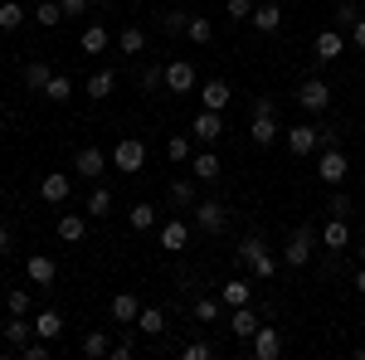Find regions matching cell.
<instances>
[{
	"mask_svg": "<svg viewBox=\"0 0 365 360\" xmlns=\"http://www.w3.org/2000/svg\"><path fill=\"white\" fill-rule=\"evenodd\" d=\"M234 258H239L244 268H253V277H258V282H268V277H278V258L268 253V244H263L258 234H249V239H244V244L234 249Z\"/></svg>",
	"mask_w": 365,
	"mask_h": 360,
	"instance_id": "6da1fadb",
	"label": "cell"
},
{
	"mask_svg": "<svg viewBox=\"0 0 365 360\" xmlns=\"http://www.w3.org/2000/svg\"><path fill=\"white\" fill-rule=\"evenodd\" d=\"M322 249V229H312V224H297L292 234H287V249H282V263L287 268H307L312 253Z\"/></svg>",
	"mask_w": 365,
	"mask_h": 360,
	"instance_id": "7a4b0ae2",
	"label": "cell"
},
{
	"mask_svg": "<svg viewBox=\"0 0 365 360\" xmlns=\"http://www.w3.org/2000/svg\"><path fill=\"white\" fill-rule=\"evenodd\" d=\"M113 156V170H122V175H137L141 166H146V141H137V137H122L108 151Z\"/></svg>",
	"mask_w": 365,
	"mask_h": 360,
	"instance_id": "3957f363",
	"label": "cell"
},
{
	"mask_svg": "<svg viewBox=\"0 0 365 360\" xmlns=\"http://www.w3.org/2000/svg\"><path fill=\"white\" fill-rule=\"evenodd\" d=\"M200 234H225L229 224V205L225 200H195V220H190Z\"/></svg>",
	"mask_w": 365,
	"mask_h": 360,
	"instance_id": "277c9868",
	"label": "cell"
},
{
	"mask_svg": "<svg viewBox=\"0 0 365 360\" xmlns=\"http://www.w3.org/2000/svg\"><path fill=\"white\" fill-rule=\"evenodd\" d=\"M108 166H113V156H108L103 146H78V151H73V175H83V180H103Z\"/></svg>",
	"mask_w": 365,
	"mask_h": 360,
	"instance_id": "5b68a950",
	"label": "cell"
},
{
	"mask_svg": "<svg viewBox=\"0 0 365 360\" xmlns=\"http://www.w3.org/2000/svg\"><path fill=\"white\" fill-rule=\"evenodd\" d=\"M346 175H351V161H346V151H341V146H327V151H322V161H317V180L336 190Z\"/></svg>",
	"mask_w": 365,
	"mask_h": 360,
	"instance_id": "8992f818",
	"label": "cell"
},
{
	"mask_svg": "<svg viewBox=\"0 0 365 360\" xmlns=\"http://www.w3.org/2000/svg\"><path fill=\"white\" fill-rule=\"evenodd\" d=\"M249 356H253V360H278V356H282V331H278V326H263V322H258V331L249 336Z\"/></svg>",
	"mask_w": 365,
	"mask_h": 360,
	"instance_id": "52a82bcc",
	"label": "cell"
},
{
	"mask_svg": "<svg viewBox=\"0 0 365 360\" xmlns=\"http://www.w3.org/2000/svg\"><path fill=\"white\" fill-rule=\"evenodd\" d=\"M278 137H282V127H278V112H268V108H253L249 141H253V146H273Z\"/></svg>",
	"mask_w": 365,
	"mask_h": 360,
	"instance_id": "ba28073f",
	"label": "cell"
},
{
	"mask_svg": "<svg viewBox=\"0 0 365 360\" xmlns=\"http://www.w3.org/2000/svg\"><path fill=\"white\" fill-rule=\"evenodd\" d=\"M297 108L302 112H327L331 108V88H327V78H302V88H297Z\"/></svg>",
	"mask_w": 365,
	"mask_h": 360,
	"instance_id": "9c48e42d",
	"label": "cell"
},
{
	"mask_svg": "<svg viewBox=\"0 0 365 360\" xmlns=\"http://www.w3.org/2000/svg\"><path fill=\"white\" fill-rule=\"evenodd\" d=\"M200 78H195V63L190 58H170L166 63V93L170 98H180V93H190Z\"/></svg>",
	"mask_w": 365,
	"mask_h": 360,
	"instance_id": "30bf717a",
	"label": "cell"
},
{
	"mask_svg": "<svg viewBox=\"0 0 365 360\" xmlns=\"http://www.w3.org/2000/svg\"><path fill=\"white\" fill-rule=\"evenodd\" d=\"M190 137H195L200 146H215V141L225 137V117H220V112H210V108H200L195 122H190Z\"/></svg>",
	"mask_w": 365,
	"mask_h": 360,
	"instance_id": "8fae6325",
	"label": "cell"
},
{
	"mask_svg": "<svg viewBox=\"0 0 365 360\" xmlns=\"http://www.w3.org/2000/svg\"><path fill=\"white\" fill-rule=\"evenodd\" d=\"M190 229H195V224H185V220L156 224V244H161L166 253H185V244H190Z\"/></svg>",
	"mask_w": 365,
	"mask_h": 360,
	"instance_id": "7c38bea8",
	"label": "cell"
},
{
	"mask_svg": "<svg viewBox=\"0 0 365 360\" xmlns=\"http://www.w3.org/2000/svg\"><path fill=\"white\" fill-rule=\"evenodd\" d=\"M341 54H346V34H341L336 25L322 29V34H317V44H312V58H317V63H336Z\"/></svg>",
	"mask_w": 365,
	"mask_h": 360,
	"instance_id": "4fadbf2b",
	"label": "cell"
},
{
	"mask_svg": "<svg viewBox=\"0 0 365 360\" xmlns=\"http://www.w3.org/2000/svg\"><path fill=\"white\" fill-rule=\"evenodd\" d=\"M108 317H113V326H137L141 297H137V292H117L113 302H108Z\"/></svg>",
	"mask_w": 365,
	"mask_h": 360,
	"instance_id": "5bb4252c",
	"label": "cell"
},
{
	"mask_svg": "<svg viewBox=\"0 0 365 360\" xmlns=\"http://www.w3.org/2000/svg\"><path fill=\"white\" fill-rule=\"evenodd\" d=\"M73 195V180H68V170H49L44 180H39V200L44 205H63Z\"/></svg>",
	"mask_w": 365,
	"mask_h": 360,
	"instance_id": "9a60e30c",
	"label": "cell"
},
{
	"mask_svg": "<svg viewBox=\"0 0 365 360\" xmlns=\"http://www.w3.org/2000/svg\"><path fill=\"white\" fill-rule=\"evenodd\" d=\"M282 137H287V151H292V156H312V151H317V127H312V122L282 127Z\"/></svg>",
	"mask_w": 365,
	"mask_h": 360,
	"instance_id": "2e32d148",
	"label": "cell"
},
{
	"mask_svg": "<svg viewBox=\"0 0 365 360\" xmlns=\"http://www.w3.org/2000/svg\"><path fill=\"white\" fill-rule=\"evenodd\" d=\"M229 98H234V88H229L225 78H205V83H200V108L225 112V108H229Z\"/></svg>",
	"mask_w": 365,
	"mask_h": 360,
	"instance_id": "e0dca14e",
	"label": "cell"
},
{
	"mask_svg": "<svg viewBox=\"0 0 365 360\" xmlns=\"http://www.w3.org/2000/svg\"><path fill=\"white\" fill-rule=\"evenodd\" d=\"M25 273H29L34 287H49V282L58 277V263L49 258V253H29V258H25Z\"/></svg>",
	"mask_w": 365,
	"mask_h": 360,
	"instance_id": "ac0fdd59",
	"label": "cell"
},
{
	"mask_svg": "<svg viewBox=\"0 0 365 360\" xmlns=\"http://www.w3.org/2000/svg\"><path fill=\"white\" fill-rule=\"evenodd\" d=\"M249 25L258 29V34H273V29L282 25V0H263V5H253Z\"/></svg>",
	"mask_w": 365,
	"mask_h": 360,
	"instance_id": "d6986e66",
	"label": "cell"
},
{
	"mask_svg": "<svg viewBox=\"0 0 365 360\" xmlns=\"http://www.w3.org/2000/svg\"><path fill=\"white\" fill-rule=\"evenodd\" d=\"M220 156H215V146H205V151H195V156H190V175H195V180H205V185H215V180H220Z\"/></svg>",
	"mask_w": 365,
	"mask_h": 360,
	"instance_id": "ffe728a7",
	"label": "cell"
},
{
	"mask_svg": "<svg viewBox=\"0 0 365 360\" xmlns=\"http://www.w3.org/2000/svg\"><path fill=\"white\" fill-rule=\"evenodd\" d=\"M0 336H5V346H10V351H20V346H29V341H34V322L10 312V322L0 326Z\"/></svg>",
	"mask_w": 365,
	"mask_h": 360,
	"instance_id": "44dd1931",
	"label": "cell"
},
{
	"mask_svg": "<svg viewBox=\"0 0 365 360\" xmlns=\"http://www.w3.org/2000/svg\"><path fill=\"white\" fill-rule=\"evenodd\" d=\"M346 244H351V224L336 220V215H327V224H322V249H327V253H341Z\"/></svg>",
	"mask_w": 365,
	"mask_h": 360,
	"instance_id": "7402d4cb",
	"label": "cell"
},
{
	"mask_svg": "<svg viewBox=\"0 0 365 360\" xmlns=\"http://www.w3.org/2000/svg\"><path fill=\"white\" fill-rule=\"evenodd\" d=\"M190 317H195L200 326H215V322L225 317V297H215V292H205V297H195V302H190Z\"/></svg>",
	"mask_w": 365,
	"mask_h": 360,
	"instance_id": "603a6c76",
	"label": "cell"
},
{
	"mask_svg": "<svg viewBox=\"0 0 365 360\" xmlns=\"http://www.w3.org/2000/svg\"><path fill=\"white\" fill-rule=\"evenodd\" d=\"M229 331L249 346V336L258 331V312H253V307H229Z\"/></svg>",
	"mask_w": 365,
	"mask_h": 360,
	"instance_id": "cb8c5ba5",
	"label": "cell"
},
{
	"mask_svg": "<svg viewBox=\"0 0 365 360\" xmlns=\"http://www.w3.org/2000/svg\"><path fill=\"white\" fill-rule=\"evenodd\" d=\"M78 351H83L88 360H108V356H113V336L103 331V326H93V331L78 341Z\"/></svg>",
	"mask_w": 365,
	"mask_h": 360,
	"instance_id": "d4e9b609",
	"label": "cell"
},
{
	"mask_svg": "<svg viewBox=\"0 0 365 360\" xmlns=\"http://www.w3.org/2000/svg\"><path fill=\"white\" fill-rule=\"evenodd\" d=\"M195 180H170L166 185V205L170 210H195Z\"/></svg>",
	"mask_w": 365,
	"mask_h": 360,
	"instance_id": "484cf974",
	"label": "cell"
},
{
	"mask_svg": "<svg viewBox=\"0 0 365 360\" xmlns=\"http://www.w3.org/2000/svg\"><path fill=\"white\" fill-rule=\"evenodd\" d=\"M113 88H117V73L113 68H98V73H88V98H93V103H103V98H113Z\"/></svg>",
	"mask_w": 365,
	"mask_h": 360,
	"instance_id": "4316f807",
	"label": "cell"
},
{
	"mask_svg": "<svg viewBox=\"0 0 365 360\" xmlns=\"http://www.w3.org/2000/svg\"><path fill=\"white\" fill-rule=\"evenodd\" d=\"M220 297H225V307H249V302H253L249 277H229L225 287H220Z\"/></svg>",
	"mask_w": 365,
	"mask_h": 360,
	"instance_id": "83f0119b",
	"label": "cell"
},
{
	"mask_svg": "<svg viewBox=\"0 0 365 360\" xmlns=\"http://www.w3.org/2000/svg\"><path fill=\"white\" fill-rule=\"evenodd\" d=\"M29 20V10L20 0H0V34H15V29Z\"/></svg>",
	"mask_w": 365,
	"mask_h": 360,
	"instance_id": "f1b7e54d",
	"label": "cell"
},
{
	"mask_svg": "<svg viewBox=\"0 0 365 360\" xmlns=\"http://www.w3.org/2000/svg\"><path fill=\"white\" fill-rule=\"evenodd\" d=\"M58 331H63V317H58L54 307L49 312H34V336L39 341H58Z\"/></svg>",
	"mask_w": 365,
	"mask_h": 360,
	"instance_id": "f546056e",
	"label": "cell"
},
{
	"mask_svg": "<svg viewBox=\"0 0 365 360\" xmlns=\"http://www.w3.org/2000/svg\"><path fill=\"white\" fill-rule=\"evenodd\" d=\"M83 210L93 215V220H103V215H113V190L93 180V190H88V205H83Z\"/></svg>",
	"mask_w": 365,
	"mask_h": 360,
	"instance_id": "4dcf8cb0",
	"label": "cell"
},
{
	"mask_svg": "<svg viewBox=\"0 0 365 360\" xmlns=\"http://www.w3.org/2000/svg\"><path fill=\"white\" fill-rule=\"evenodd\" d=\"M137 88L146 93V98H156V93L166 88V63H146V68H141V78H137Z\"/></svg>",
	"mask_w": 365,
	"mask_h": 360,
	"instance_id": "1f68e13d",
	"label": "cell"
},
{
	"mask_svg": "<svg viewBox=\"0 0 365 360\" xmlns=\"http://www.w3.org/2000/svg\"><path fill=\"white\" fill-rule=\"evenodd\" d=\"M108 44H113V34H108L103 25H88L83 34H78V49H83V54H103Z\"/></svg>",
	"mask_w": 365,
	"mask_h": 360,
	"instance_id": "d6a6232c",
	"label": "cell"
},
{
	"mask_svg": "<svg viewBox=\"0 0 365 360\" xmlns=\"http://www.w3.org/2000/svg\"><path fill=\"white\" fill-rule=\"evenodd\" d=\"M137 331L141 336H166V312H161V307H141Z\"/></svg>",
	"mask_w": 365,
	"mask_h": 360,
	"instance_id": "836d02e7",
	"label": "cell"
},
{
	"mask_svg": "<svg viewBox=\"0 0 365 360\" xmlns=\"http://www.w3.org/2000/svg\"><path fill=\"white\" fill-rule=\"evenodd\" d=\"M49 78H54V68H49L44 58H29V63H25V88H29V93H44Z\"/></svg>",
	"mask_w": 365,
	"mask_h": 360,
	"instance_id": "e575fe53",
	"label": "cell"
},
{
	"mask_svg": "<svg viewBox=\"0 0 365 360\" xmlns=\"http://www.w3.org/2000/svg\"><path fill=\"white\" fill-rule=\"evenodd\" d=\"M83 234H88L83 215H58V239H63V244H83Z\"/></svg>",
	"mask_w": 365,
	"mask_h": 360,
	"instance_id": "d590c367",
	"label": "cell"
},
{
	"mask_svg": "<svg viewBox=\"0 0 365 360\" xmlns=\"http://www.w3.org/2000/svg\"><path fill=\"white\" fill-rule=\"evenodd\" d=\"M29 20H34V25H44V29H54L58 20H63V5H58V0H39V5L29 10Z\"/></svg>",
	"mask_w": 365,
	"mask_h": 360,
	"instance_id": "8d00e7d4",
	"label": "cell"
},
{
	"mask_svg": "<svg viewBox=\"0 0 365 360\" xmlns=\"http://www.w3.org/2000/svg\"><path fill=\"white\" fill-rule=\"evenodd\" d=\"M141 49H146V29L141 25H127L117 34V54H141Z\"/></svg>",
	"mask_w": 365,
	"mask_h": 360,
	"instance_id": "74e56055",
	"label": "cell"
},
{
	"mask_svg": "<svg viewBox=\"0 0 365 360\" xmlns=\"http://www.w3.org/2000/svg\"><path fill=\"white\" fill-rule=\"evenodd\" d=\"M185 34H190V44H215V25H210V15H190Z\"/></svg>",
	"mask_w": 365,
	"mask_h": 360,
	"instance_id": "f35d334b",
	"label": "cell"
},
{
	"mask_svg": "<svg viewBox=\"0 0 365 360\" xmlns=\"http://www.w3.org/2000/svg\"><path fill=\"white\" fill-rule=\"evenodd\" d=\"M44 98H49V103H68V98H73V78H68V73H54V78L44 83Z\"/></svg>",
	"mask_w": 365,
	"mask_h": 360,
	"instance_id": "ab89813d",
	"label": "cell"
},
{
	"mask_svg": "<svg viewBox=\"0 0 365 360\" xmlns=\"http://www.w3.org/2000/svg\"><path fill=\"white\" fill-rule=\"evenodd\" d=\"M156 205H132V229H137V234H151V229H156Z\"/></svg>",
	"mask_w": 365,
	"mask_h": 360,
	"instance_id": "60d3db41",
	"label": "cell"
},
{
	"mask_svg": "<svg viewBox=\"0 0 365 360\" xmlns=\"http://www.w3.org/2000/svg\"><path fill=\"white\" fill-rule=\"evenodd\" d=\"M132 356H137V326H122V341H113L108 360H132Z\"/></svg>",
	"mask_w": 365,
	"mask_h": 360,
	"instance_id": "b9f144b4",
	"label": "cell"
},
{
	"mask_svg": "<svg viewBox=\"0 0 365 360\" xmlns=\"http://www.w3.org/2000/svg\"><path fill=\"white\" fill-rule=\"evenodd\" d=\"M190 156H195V151H190V141H185V137H170L166 141V161H170V166H190Z\"/></svg>",
	"mask_w": 365,
	"mask_h": 360,
	"instance_id": "7bdbcfd3",
	"label": "cell"
},
{
	"mask_svg": "<svg viewBox=\"0 0 365 360\" xmlns=\"http://www.w3.org/2000/svg\"><path fill=\"white\" fill-rule=\"evenodd\" d=\"M356 20H361V10H356V0H341L336 10H331V25H336L341 34H346V29L356 25Z\"/></svg>",
	"mask_w": 365,
	"mask_h": 360,
	"instance_id": "ee69618b",
	"label": "cell"
},
{
	"mask_svg": "<svg viewBox=\"0 0 365 360\" xmlns=\"http://www.w3.org/2000/svg\"><path fill=\"white\" fill-rule=\"evenodd\" d=\"M156 25L166 29V34H185V25H190V10H166V15H156Z\"/></svg>",
	"mask_w": 365,
	"mask_h": 360,
	"instance_id": "f6af8a7d",
	"label": "cell"
},
{
	"mask_svg": "<svg viewBox=\"0 0 365 360\" xmlns=\"http://www.w3.org/2000/svg\"><path fill=\"white\" fill-rule=\"evenodd\" d=\"M29 292L25 287H10V292H5V312H15V317H29Z\"/></svg>",
	"mask_w": 365,
	"mask_h": 360,
	"instance_id": "bcb514c9",
	"label": "cell"
},
{
	"mask_svg": "<svg viewBox=\"0 0 365 360\" xmlns=\"http://www.w3.org/2000/svg\"><path fill=\"white\" fill-rule=\"evenodd\" d=\"M351 210H356V205H351V195H331V200H327V215H336V220H351Z\"/></svg>",
	"mask_w": 365,
	"mask_h": 360,
	"instance_id": "7dc6e473",
	"label": "cell"
},
{
	"mask_svg": "<svg viewBox=\"0 0 365 360\" xmlns=\"http://www.w3.org/2000/svg\"><path fill=\"white\" fill-rule=\"evenodd\" d=\"M180 356H185V360H210V356H215V346H210V341H185Z\"/></svg>",
	"mask_w": 365,
	"mask_h": 360,
	"instance_id": "c3c4849f",
	"label": "cell"
},
{
	"mask_svg": "<svg viewBox=\"0 0 365 360\" xmlns=\"http://www.w3.org/2000/svg\"><path fill=\"white\" fill-rule=\"evenodd\" d=\"M225 15H229V20H249L253 0H225Z\"/></svg>",
	"mask_w": 365,
	"mask_h": 360,
	"instance_id": "681fc988",
	"label": "cell"
},
{
	"mask_svg": "<svg viewBox=\"0 0 365 360\" xmlns=\"http://www.w3.org/2000/svg\"><path fill=\"white\" fill-rule=\"evenodd\" d=\"M49 346H54V341H39V336H34L29 346H20V356H25V360H44V356H49Z\"/></svg>",
	"mask_w": 365,
	"mask_h": 360,
	"instance_id": "f907efd6",
	"label": "cell"
},
{
	"mask_svg": "<svg viewBox=\"0 0 365 360\" xmlns=\"http://www.w3.org/2000/svg\"><path fill=\"white\" fill-rule=\"evenodd\" d=\"M327 146H341V132H331V127H317V151H327Z\"/></svg>",
	"mask_w": 365,
	"mask_h": 360,
	"instance_id": "816d5d0a",
	"label": "cell"
},
{
	"mask_svg": "<svg viewBox=\"0 0 365 360\" xmlns=\"http://www.w3.org/2000/svg\"><path fill=\"white\" fill-rule=\"evenodd\" d=\"M63 5V15H88L93 10V0H58Z\"/></svg>",
	"mask_w": 365,
	"mask_h": 360,
	"instance_id": "f5cc1de1",
	"label": "cell"
},
{
	"mask_svg": "<svg viewBox=\"0 0 365 360\" xmlns=\"http://www.w3.org/2000/svg\"><path fill=\"white\" fill-rule=\"evenodd\" d=\"M351 44H356V49H361V54H365V15H361V20H356V25H351Z\"/></svg>",
	"mask_w": 365,
	"mask_h": 360,
	"instance_id": "db71d44e",
	"label": "cell"
},
{
	"mask_svg": "<svg viewBox=\"0 0 365 360\" xmlns=\"http://www.w3.org/2000/svg\"><path fill=\"white\" fill-rule=\"evenodd\" d=\"M10 249H15V239H10V229L0 224V253H10Z\"/></svg>",
	"mask_w": 365,
	"mask_h": 360,
	"instance_id": "11a10c76",
	"label": "cell"
},
{
	"mask_svg": "<svg viewBox=\"0 0 365 360\" xmlns=\"http://www.w3.org/2000/svg\"><path fill=\"white\" fill-rule=\"evenodd\" d=\"M356 292L365 297V263H361V273H356Z\"/></svg>",
	"mask_w": 365,
	"mask_h": 360,
	"instance_id": "9f6ffc18",
	"label": "cell"
},
{
	"mask_svg": "<svg viewBox=\"0 0 365 360\" xmlns=\"http://www.w3.org/2000/svg\"><path fill=\"white\" fill-rule=\"evenodd\" d=\"M356 258H361V263H365V239H361V249H356Z\"/></svg>",
	"mask_w": 365,
	"mask_h": 360,
	"instance_id": "6f0895ef",
	"label": "cell"
},
{
	"mask_svg": "<svg viewBox=\"0 0 365 360\" xmlns=\"http://www.w3.org/2000/svg\"><path fill=\"white\" fill-rule=\"evenodd\" d=\"M93 5H113V0H93Z\"/></svg>",
	"mask_w": 365,
	"mask_h": 360,
	"instance_id": "680465c9",
	"label": "cell"
}]
</instances>
